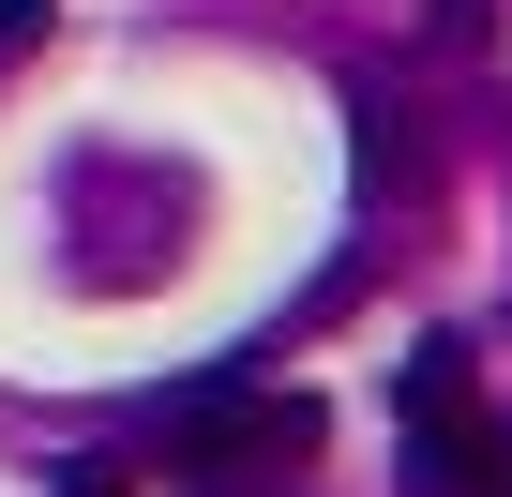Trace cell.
Listing matches in <instances>:
<instances>
[{
  "mask_svg": "<svg viewBox=\"0 0 512 497\" xmlns=\"http://www.w3.org/2000/svg\"><path fill=\"white\" fill-rule=\"evenodd\" d=\"M347 166H362V196H392V181H407V166H422V151H407V106H392V91H377V76H362V91H347Z\"/></svg>",
  "mask_w": 512,
  "mask_h": 497,
  "instance_id": "3",
  "label": "cell"
},
{
  "mask_svg": "<svg viewBox=\"0 0 512 497\" xmlns=\"http://www.w3.org/2000/svg\"><path fill=\"white\" fill-rule=\"evenodd\" d=\"M61 497H121V467H106V452H76V467H61Z\"/></svg>",
  "mask_w": 512,
  "mask_h": 497,
  "instance_id": "5",
  "label": "cell"
},
{
  "mask_svg": "<svg viewBox=\"0 0 512 497\" xmlns=\"http://www.w3.org/2000/svg\"><path fill=\"white\" fill-rule=\"evenodd\" d=\"M151 437H166V467H181L196 497H272V467L317 452V407H302V392H181Z\"/></svg>",
  "mask_w": 512,
  "mask_h": 497,
  "instance_id": "1",
  "label": "cell"
},
{
  "mask_svg": "<svg viewBox=\"0 0 512 497\" xmlns=\"http://www.w3.org/2000/svg\"><path fill=\"white\" fill-rule=\"evenodd\" d=\"M392 407H407V482H422V497H512V437L482 422V392H467V347H452V332H437V347H407Z\"/></svg>",
  "mask_w": 512,
  "mask_h": 497,
  "instance_id": "2",
  "label": "cell"
},
{
  "mask_svg": "<svg viewBox=\"0 0 512 497\" xmlns=\"http://www.w3.org/2000/svg\"><path fill=\"white\" fill-rule=\"evenodd\" d=\"M46 16H61V0H0V61H31V46H46Z\"/></svg>",
  "mask_w": 512,
  "mask_h": 497,
  "instance_id": "4",
  "label": "cell"
}]
</instances>
